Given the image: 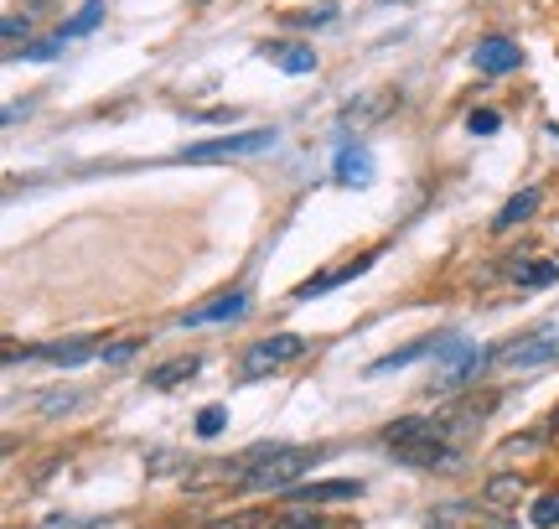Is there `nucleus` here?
<instances>
[{"label": "nucleus", "instance_id": "1a4fd4ad", "mask_svg": "<svg viewBox=\"0 0 559 529\" xmlns=\"http://www.w3.org/2000/svg\"><path fill=\"white\" fill-rule=\"evenodd\" d=\"M337 498H362V483L358 478H326V483L290 489V504H337Z\"/></svg>", "mask_w": 559, "mask_h": 529}, {"label": "nucleus", "instance_id": "412c9836", "mask_svg": "<svg viewBox=\"0 0 559 529\" xmlns=\"http://www.w3.org/2000/svg\"><path fill=\"white\" fill-rule=\"evenodd\" d=\"M223 426H228V410H223V405H202L198 410V436H202V442L223 436Z\"/></svg>", "mask_w": 559, "mask_h": 529}, {"label": "nucleus", "instance_id": "a211bd4d", "mask_svg": "<svg viewBox=\"0 0 559 529\" xmlns=\"http://www.w3.org/2000/svg\"><path fill=\"white\" fill-rule=\"evenodd\" d=\"M99 21H104V0H88V5H83V11H79L73 21H62L58 37H62V42H68V37H88V32H94Z\"/></svg>", "mask_w": 559, "mask_h": 529}, {"label": "nucleus", "instance_id": "dca6fc26", "mask_svg": "<svg viewBox=\"0 0 559 529\" xmlns=\"http://www.w3.org/2000/svg\"><path fill=\"white\" fill-rule=\"evenodd\" d=\"M62 52V37H37V42H26V47H11L5 58L11 62H58Z\"/></svg>", "mask_w": 559, "mask_h": 529}, {"label": "nucleus", "instance_id": "5701e85b", "mask_svg": "<svg viewBox=\"0 0 559 529\" xmlns=\"http://www.w3.org/2000/svg\"><path fill=\"white\" fill-rule=\"evenodd\" d=\"M466 130H472V136H498L502 115L498 109H472V115H466Z\"/></svg>", "mask_w": 559, "mask_h": 529}, {"label": "nucleus", "instance_id": "f257e3e1", "mask_svg": "<svg viewBox=\"0 0 559 529\" xmlns=\"http://www.w3.org/2000/svg\"><path fill=\"white\" fill-rule=\"evenodd\" d=\"M239 483H249V489H285L290 493V483H296L306 468H317V451L306 447H275L270 451V462H260V451H249V457H239Z\"/></svg>", "mask_w": 559, "mask_h": 529}, {"label": "nucleus", "instance_id": "9d476101", "mask_svg": "<svg viewBox=\"0 0 559 529\" xmlns=\"http://www.w3.org/2000/svg\"><path fill=\"white\" fill-rule=\"evenodd\" d=\"M264 62H275L280 73H317V47H300V42H264L260 47Z\"/></svg>", "mask_w": 559, "mask_h": 529}, {"label": "nucleus", "instance_id": "4be33fe9", "mask_svg": "<svg viewBox=\"0 0 559 529\" xmlns=\"http://www.w3.org/2000/svg\"><path fill=\"white\" fill-rule=\"evenodd\" d=\"M519 281L528 285V291H539V285H555V281H559V264H549V260L528 264V270H519Z\"/></svg>", "mask_w": 559, "mask_h": 529}, {"label": "nucleus", "instance_id": "a878e982", "mask_svg": "<svg viewBox=\"0 0 559 529\" xmlns=\"http://www.w3.org/2000/svg\"><path fill=\"white\" fill-rule=\"evenodd\" d=\"M79 405V395H47L41 400V415H58V410H73Z\"/></svg>", "mask_w": 559, "mask_h": 529}, {"label": "nucleus", "instance_id": "6ab92c4d", "mask_svg": "<svg viewBox=\"0 0 559 529\" xmlns=\"http://www.w3.org/2000/svg\"><path fill=\"white\" fill-rule=\"evenodd\" d=\"M528 525L534 529H559V493H544L528 504Z\"/></svg>", "mask_w": 559, "mask_h": 529}, {"label": "nucleus", "instance_id": "4468645a", "mask_svg": "<svg viewBox=\"0 0 559 529\" xmlns=\"http://www.w3.org/2000/svg\"><path fill=\"white\" fill-rule=\"evenodd\" d=\"M534 208H539V192H534V187H523V192H513V198L502 203V213L492 219V228L508 234V228H519L523 219H534Z\"/></svg>", "mask_w": 559, "mask_h": 529}, {"label": "nucleus", "instance_id": "9b49d317", "mask_svg": "<svg viewBox=\"0 0 559 529\" xmlns=\"http://www.w3.org/2000/svg\"><path fill=\"white\" fill-rule=\"evenodd\" d=\"M436 343H440V338H419V343H404V348H394V353L373 358V364L362 368V374H368V379H383V374H394V368H409V364H419V358H436Z\"/></svg>", "mask_w": 559, "mask_h": 529}, {"label": "nucleus", "instance_id": "f03ea898", "mask_svg": "<svg viewBox=\"0 0 559 529\" xmlns=\"http://www.w3.org/2000/svg\"><path fill=\"white\" fill-rule=\"evenodd\" d=\"M275 145V130H228L213 141H192L187 151H177V162L187 166H213V162H239V156H260Z\"/></svg>", "mask_w": 559, "mask_h": 529}, {"label": "nucleus", "instance_id": "393cba45", "mask_svg": "<svg viewBox=\"0 0 559 529\" xmlns=\"http://www.w3.org/2000/svg\"><path fill=\"white\" fill-rule=\"evenodd\" d=\"M0 32H5V42H21V37H26V32H32V16H16V11H11Z\"/></svg>", "mask_w": 559, "mask_h": 529}, {"label": "nucleus", "instance_id": "f8f14e48", "mask_svg": "<svg viewBox=\"0 0 559 529\" xmlns=\"http://www.w3.org/2000/svg\"><path fill=\"white\" fill-rule=\"evenodd\" d=\"M198 368H202L198 353H181V358H166V364L151 368V379H145V385L151 389H177V385H187V379H198Z\"/></svg>", "mask_w": 559, "mask_h": 529}, {"label": "nucleus", "instance_id": "20e7f679", "mask_svg": "<svg viewBox=\"0 0 559 529\" xmlns=\"http://www.w3.org/2000/svg\"><path fill=\"white\" fill-rule=\"evenodd\" d=\"M559 358V327H539V332H528L519 343H508L498 353L502 368H539V364H555Z\"/></svg>", "mask_w": 559, "mask_h": 529}, {"label": "nucleus", "instance_id": "ddd939ff", "mask_svg": "<svg viewBox=\"0 0 559 529\" xmlns=\"http://www.w3.org/2000/svg\"><path fill=\"white\" fill-rule=\"evenodd\" d=\"M337 183L342 187H368L373 183V156L362 145H342L337 151Z\"/></svg>", "mask_w": 559, "mask_h": 529}, {"label": "nucleus", "instance_id": "2eb2a0df", "mask_svg": "<svg viewBox=\"0 0 559 529\" xmlns=\"http://www.w3.org/2000/svg\"><path fill=\"white\" fill-rule=\"evenodd\" d=\"M487 358H492L487 348H472V353H466L456 368H445V374H440V389H466L481 374V368H487Z\"/></svg>", "mask_w": 559, "mask_h": 529}, {"label": "nucleus", "instance_id": "cd10ccee", "mask_svg": "<svg viewBox=\"0 0 559 529\" xmlns=\"http://www.w3.org/2000/svg\"><path fill=\"white\" fill-rule=\"evenodd\" d=\"M37 109V99H26V104H5V125H16L21 115H32Z\"/></svg>", "mask_w": 559, "mask_h": 529}, {"label": "nucleus", "instance_id": "aec40b11", "mask_svg": "<svg viewBox=\"0 0 559 529\" xmlns=\"http://www.w3.org/2000/svg\"><path fill=\"white\" fill-rule=\"evenodd\" d=\"M140 348H145V338H120V343H109L99 353V364H109V368H124L130 364V358H135Z\"/></svg>", "mask_w": 559, "mask_h": 529}, {"label": "nucleus", "instance_id": "c756f323", "mask_svg": "<svg viewBox=\"0 0 559 529\" xmlns=\"http://www.w3.org/2000/svg\"><path fill=\"white\" fill-rule=\"evenodd\" d=\"M379 5H394V0H379Z\"/></svg>", "mask_w": 559, "mask_h": 529}, {"label": "nucleus", "instance_id": "6e6552de", "mask_svg": "<svg viewBox=\"0 0 559 529\" xmlns=\"http://www.w3.org/2000/svg\"><path fill=\"white\" fill-rule=\"evenodd\" d=\"M472 62H477L481 73H513V68L523 62V47L519 42H508V37H481L477 52H472Z\"/></svg>", "mask_w": 559, "mask_h": 529}, {"label": "nucleus", "instance_id": "7ed1b4c3", "mask_svg": "<svg viewBox=\"0 0 559 529\" xmlns=\"http://www.w3.org/2000/svg\"><path fill=\"white\" fill-rule=\"evenodd\" d=\"M300 353H306V338H300V332H275V338H260V343L243 353L239 379H243V385H254V379H270L275 368L296 364Z\"/></svg>", "mask_w": 559, "mask_h": 529}, {"label": "nucleus", "instance_id": "39448f33", "mask_svg": "<svg viewBox=\"0 0 559 529\" xmlns=\"http://www.w3.org/2000/svg\"><path fill=\"white\" fill-rule=\"evenodd\" d=\"M243 311H249V291H243V285H234V291H223L218 302L181 311L177 322H181V327H213V322H239Z\"/></svg>", "mask_w": 559, "mask_h": 529}, {"label": "nucleus", "instance_id": "b1692460", "mask_svg": "<svg viewBox=\"0 0 559 529\" xmlns=\"http://www.w3.org/2000/svg\"><path fill=\"white\" fill-rule=\"evenodd\" d=\"M296 26H332V21H337V5H332V0H321L317 11H296Z\"/></svg>", "mask_w": 559, "mask_h": 529}, {"label": "nucleus", "instance_id": "423d86ee", "mask_svg": "<svg viewBox=\"0 0 559 529\" xmlns=\"http://www.w3.org/2000/svg\"><path fill=\"white\" fill-rule=\"evenodd\" d=\"M104 348L94 338H62V343H41V348H26V358H47V364L58 368H79L88 358H99Z\"/></svg>", "mask_w": 559, "mask_h": 529}, {"label": "nucleus", "instance_id": "f3484780", "mask_svg": "<svg viewBox=\"0 0 559 529\" xmlns=\"http://www.w3.org/2000/svg\"><path fill=\"white\" fill-rule=\"evenodd\" d=\"M389 104H394V94H368V99H353L347 109H342V125H353V120H358V125H362V120H379Z\"/></svg>", "mask_w": 559, "mask_h": 529}, {"label": "nucleus", "instance_id": "0eeeda50", "mask_svg": "<svg viewBox=\"0 0 559 529\" xmlns=\"http://www.w3.org/2000/svg\"><path fill=\"white\" fill-rule=\"evenodd\" d=\"M373 260H379V249H373V255H358V260H347L342 270H326V275H317V281L296 285V302H311V296H326V291H337V285L358 281L362 270H373Z\"/></svg>", "mask_w": 559, "mask_h": 529}, {"label": "nucleus", "instance_id": "bb28decb", "mask_svg": "<svg viewBox=\"0 0 559 529\" xmlns=\"http://www.w3.org/2000/svg\"><path fill=\"white\" fill-rule=\"evenodd\" d=\"M275 529H321V519L317 514H285Z\"/></svg>", "mask_w": 559, "mask_h": 529}, {"label": "nucleus", "instance_id": "c85d7f7f", "mask_svg": "<svg viewBox=\"0 0 559 529\" xmlns=\"http://www.w3.org/2000/svg\"><path fill=\"white\" fill-rule=\"evenodd\" d=\"M198 125H213V120H234V109H202V115H192Z\"/></svg>", "mask_w": 559, "mask_h": 529}]
</instances>
